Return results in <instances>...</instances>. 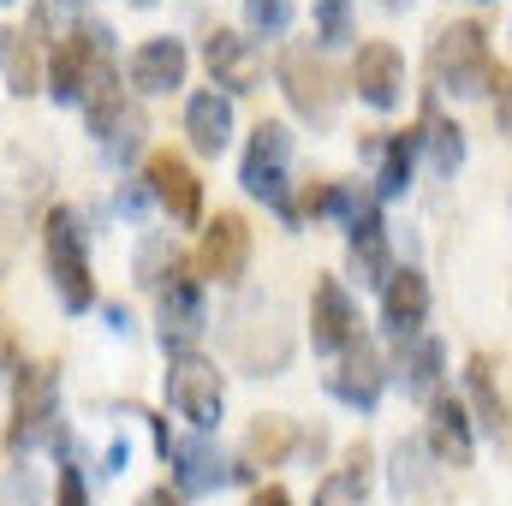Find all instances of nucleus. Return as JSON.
<instances>
[{"label":"nucleus","instance_id":"412c9836","mask_svg":"<svg viewBox=\"0 0 512 506\" xmlns=\"http://www.w3.org/2000/svg\"><path fill=\"white\" fill-rule=\"evenodd\" d=\"M161 459L173 465L179 495H209V489L227 483V465H221V453L203 441V429H197V441H191V435H173V441L161 447Z\"/></svg>","mask_w":512,"mask_h":506},{"label":"nucleus","instance_id":"2eb2a0df","mask_svg":"<svg viewBox=\"0 0 512 506\" xmlns=\"http://www.w3.org/2000/svg\"><path fill=\"white\" fill-rule=\"evenodd\" d=\"M203 66L215 72V84L227 96H251L256 84H262V48H256L251 36H239V30H215L203 42Z\"/></svg>","mask_w":512,"mask_h":506},{"label":"nucleus","instance_id":"1a4fd4ad","mask_svg":"<svg viewBox=\"0 0 512 506\" xmlns=\"http://www.w3.org/2000/svg\"><path fill=\"white\" fill-rule=\"evenodd\" d=\"M143 185H149V197H155L179 227H197V221H203V179H197L191 161H179L173 149H155V155L143 161Z\"/></svg>","mask_w":512,"mask_h":506},{"label":"nucleus","instance_id":"2f4dec72","mask_svg":"<svg viewBox=\"0 0 512 506\" xmlns=\"http://www.w3.org/2000/svg\"><path fill=\"white\" fill-rule=\"evenodd\" d=\"M489 96H495V126L512 137V72L495 60V78H489Z\"/></svg>","mask_w":512,"mask_h":506},{"label":"nucleus","instance_id":"6ab92c4d","mask_svg":"<svg viewBox=\"0 0 512 506\" xmlns=\"http://www.w3.org/2000/svg\"><path fill=\"white\" fill-rule=\"evenodd\" d=\"M102 42H108V30H72L66 42H54V66H48V90H54V102L78 108L84 78H90V66H96V48H102Z\"/></svg>","mask_w":512,"mask_h":506},{"label":"nucleus","instance_id":"58836bf2","mask_svg":"<svg viewBox=\"0 0 512 506\" xmlns=\"http://www.w3.org/2000/svg\"><path fill=\"white\" fill-rule=\"evenodd\" d=\"M387 12H405V6H411V0H382Z\"/></svg>","mask_w":512,"mask_h":506},{"label":"nucleus","instance_id":"9d476101","mask_svg":"<svg viewBox=\"0 0 512 506\" xmlns=\"http://www.w3.org/2000/svg\"><path fill=\"white\" fill-rule=\"evenodd\" d=\"M352 90L364 96V108L393 114L405 102V54L393 42H382V36H370L358 48V60H352Z\"/></svg>","mask_w":512,"mask_h":506},{"label":"nucleus","instance_id":"ea45409f","mask_svg":"<svg viewBox=\"0 0 512 506\" xmlns=\"http://www.w3.org/2000/svg\"><path fill=\"white\" fill-rule=\"evenodd\" d=\"M131 6H155V0H131Z\"/></svg>","mask_w":512,"mask_h":506},{"label":"nucleus","instance_id":"7ed1b4c3","mask_svg":"<svg viewBox=\"0 0 512 506\" xmlns=\"http://www.w3.org/2000/svg\"><path fill=\"white\" fill-rule=\"evenodd\" d=\"M280 90H286V102L304 126L328 131L340 120V72L328 66L322 42H292L280 54Z\"/></svg>","mask_w":512,"mask_h":506},{"label":"nucleus","instance_id":"4c0bfd02","mask_svg":"<svg viewBox=\"0 0 512 506\" xmlns=\"http://www.w3.org/2000/svg\"><path fill=\"white\" fill-rule=\"evenodd\" d=\"M0 364H12V340H6V328H0Z\"/></svg>","mask_w":512,"mask_h":506},{"label":"nucleus","instance_id":"c756f323","mask_svg":"<svg viewBox=\"0 0 512 506\" xmlns=\"http://www.w3.org/2000/svg\"><path fill=\"white\" fill-rule=\"evenodd\" d=\"M393 489H399L405 501L423 489V447H411V441H399V447H393Z\"/></svg>","mask_w":512,"mask_h":506},{"label":"nucleus","instance_id":"aec40b11","mask_svg":"<svg viewBox=\"0 0 512 506\" xmlns=\"http://www.w3.org/2000/svg\"><path fill=\"white\" fill-rule=\"evenodd\" d=\"M185 137L197 155H221L233 143V96L215 84V90H191L185 96Z\"/></svg>","mask_w":512,"mask_h":506},{"label":"nucleus","instance_id":"c9c22d12","mask_svg":"<svg viewBox=\"0 0 512 506\" xmlns=\"http://www.w3.org/2000/svg\"><path fill=\"white\" fill-rule=\"evenodd\" d=\"M137 506H185V495L161 483V489H149V495H143V501H137Z\"/></svg>","mask_w":512,"mask_h":506},{"label":"nucleus","instance_id":"f3484780","mask_svg":"<svg viewBox=\"0 0 512 506\" xmlns=\"http://www.w3.org/2000/svg\"><path fill=\"white\" fill-rule=\"evenodd\" d=\"M346 262H352V274L364 280V286H382L387 280V221L382 209H376V197H364V209L346 221Z\"/></svg>","mask_w":512,"mask_h":506},{"label":"nucleus","instance_id":"ddd939ff","mask_svg":"<svg viewBox=\"0 0 512 506\" xmlns=\"http://www.w3.org/2000/svg\"><path fill=\"white\" fill-rule=\"evenodd\" d=\"M197 268L209 274V280H221V286H239L245 280V268H251V227H245V215H215L209 221V233H203V251H197Z\"/></svg>","mask_w":512,"mask_h":506},{"label":"nucleus","instance_id":"423d86ee","mask_svg":"<svg viewBox=\"0 0 512 506\" xmlns=\"http://www.w3.org/2000/svg\"><path fill=\"white\" fill-rule=\"evenodd\" d=\"M42 441L66 447V435H60V376H54V364L24 370V376H18V399H12V447L24 453V447H42Z\"/></svg>","mask_w":512,"mask_h":506},{"label":"nucleus","instance_id":"39448f33","mask_svg":"<svg viewBox=\"0 0 512 506\" xmlns=\"http://www.w3.org/2000/svg\"><path fill=\"white\" fill-rule=\"evenodd\" d=\"M286 167H292V131L280 120H262L251 131V149H245V167H239V185L251 191L256 203H274L286 221H298L292 209V185H286Z\"/></svg>","mask_w":512,"mask_h":506},{"label":"nucleus","instance_id":"473e14b6","mask_svg":"<svg viewBox=\"0 0 512 506\" xmlns=\"http://www.w3.org/2000/svg\"><path fill=\"white\" fill-rule=\"evenodd\" d=\"M0 506H36V477H30V471H6Z\"/></svg>","mask_w":512,"mask_h":506},{"label":"nucleus","instance_id":"f8f14e48","mask_svg":"<svg viewBox=\"0 0 512 506\" xmlns=\"http://www.w3.org/2000/svg\"><path fill=\"white\" fill-rule=\"evenodd\" d=\"M352 334H358V304H352V292H346L334 274H316V286H310V346H316L322 358H334Z\"/></svg>","mask_w":512,"mask_h":506},{"label":"nucleus","instance_id":"a211bd4d","mask_svg":"<svg viewBox=\"0 0 512 506\" xmlns=\"http://www.w3.org/2000/svg\"><path fill=\"white\" fill-rule=\"evenodd\" d=\"M429 310H435L429 274L423 268H387V280H382V322L387 328L393 334H411V328L429 322Z\"/></svg>","mask_w":512,"mask_h":506},{"label":"nucleus","instance_id":"e433bc0d","mask_svg":"<svg viewBox=\"0 0 512 506\" xmlns=\"http://www.w3.org/2000/svg\"><path fill=\"white\" fill-rule=\"evenodd\" d=\"M126 459H131L126 441H114V447H108V471H126Z\"/></svg>","mask_w":512,"mask_h":506},{"label":"nucleus","instance_id":"393cba45","mask_svg":"<svg viewBox=\"0 0 512 506\" xmlns=\"http://www.w3.org/2000/svg\"><path fill=\"white\" fill-rule=\"evenodd\" d=\"M292 441H298V435H292V423H286V417H256L251 435H245V459H239V471H233V477L245 483V477H256V471H274V465L292 453Z\"/></svg>","mask_w":512,"mask_h":506},{"label":"nucleus","instance_id":"6e6552de","mask_svg":"<svg viewBox=\"0 0 512 506\" xmlns=\"http://www.w3.org/2000/svg\"><path fill=\"white\" fill-rule=\"evenodd\" d=\"M334 358H340V364H334V376H328V393H334L340 405H352V411H376V405H382V387H387L382 352H376L364 334H352Z\"/></svg>","mask_w":512,"mask_h":506},{"label":"nucleus","instance_id":"bb28decb","mask_svg":"<svg viewBox=\"0 0 512 506\" xmlns=\"http://www.w3.org/2000/svg\"><path fill=\"white\" fill-rule=\"evenodd\" d=\"M417 131H382V173H376V191L382 197H405L411 191V173H417Z\"/></svg>","mask_w":512,"mask_h":506},{"label":"nucleus","instance_id":"20e7f679","mask_svg":"<svg viewBox=\"0 0 512 506\" xmlns=\"http://www.w3.org/2000/svg\"><path fill=\"white\" fill-rule=\"evenodd\" d=\"M167 399H173V411L191 429L209 435L221 423V411H227V376H221V364H209L203 352H173V364H167Z\"/></svg>","mask_w":512,"mask_h":506},{"label":"nucleus","instance_id":"cd10ccee","mask_svg":"<svg viewBox=\"0 0 512 506\" xmlns=\"http://www.w3.org/2000/svg\"><path fill=\"white\" fill-rule=\"evenodd\" d=\"M36 78H42V60H36V30L6 36V84H12V96H30V90H36Z\"/></svg>","mask_w":512,"mask_h":506},{"label":"nucleus","instance_id":"0eeeda50","mask_svg":"<svg viewBox=\"0 0 512 506\" xmlns=\"http://www.w3.org/2000/svg\"><path fill=\"white\" fill-rule=\"evenodd\" d=\"M149 292L161 298V340H167V352L203 334L209 310H203V286L191 280V262H185V256H173V262H167V274H161Z\"/></svg>","mask_w":512,"mask_h":506},{"label":"nucleus","instance_id":"dca6fc26","mask_svg":"<svg viewBox=\"0 0 512 506\" xmlns=\"http://www.w3.org/2000/svg\"><path fill=\"white\" fill-rule=\"evenodd\" d=\"M393 340H399V346H393V376H399V387H405L411 399L441 393V376H447V346H441L435 334H423V328L393 334Z\"/></svg>","mask_w":512,"mask_h":506},{"label":"nucleus","instance_id":"7c9ffc66","mask_svg":"<svg viewBox=\"0 0 512 506\" xmlns=\"http://www.w3.org/2000/svg\"><path fill=\"white\" fill-rule=\"evenodd\" d=\"M245 12H251L256 36H280L286 18H292V0H245Z\"/></svg>","mask_w":512,"mask_h":506},{"label":"nucleus","instance_id":"f03ea898","mask_svg":"<svg viewBox=\"0 0 512 506\" xmlns=\"http://www.w3.org/2000/svg\"><path fill=\"white\" fill-rule=\"evenodd\" d=\"M42 262H48V280H54L60 304L72 316H84L96 304V274H90V256H84V221H78V209H66V203L48 209V221H42Z\"/></svg>","mask_w":512,"mask_h":506},{"label":"nucleus","instance_id":"9b49d317","mask_svg":"<svg viewBox=\"0 0 512 506\" xmlns=\"http://www.w3.org/2000/svg\"><path fill=\"white\" fill-rule=\"evenodd\" d=\"M429 453L447 471H471L477 459V429H471V405L459 393H429Z\"/></svg>","mask_w":512,"mask_h":506},{"label":"nucleus","instance_id":"f257e3e1","mask_svg":"<svg viewBox=\"0 0 512 506\" xmlns=\"http://www.w3.org/2000/svg\"><path fill=\"white\" fill-rule=\"evenodd\" d=\"M429 78L435 90L471 102V96H489V78H495V54H489V30L477 18H459L435 36L429 48Z\"/></svg>","mask_w":512,"mask_h":506},{"label":"nucleus","instance_id":"4be33fe9","mask_svg":"<svg viewBox=\"0 0 512 506\" xmlns=\"http://www.w3.org/2000/svg\"><path fill=\"white\" fill-rule=\"evenodd\" d=\"M465 399H471L477 429H483V435H495V441H507L512 411H507L501 381H495V358H489V352H471V358H465Z\"/></svg>","mask_w":512,"mask_h":506},{"label":"nucleus","instance_id":"4468645a","mask_svg":"<svg viewBox=\"0 0 512 506\" xmlns=\"http://www.w3.org/2000/svg\"><path fill=\"white\" fill-rule=\"evenodd\" d=\"M126 72H131V90H137V96H173V90H185L191 54H185L179 36H149V42L131 54Z\"/></svg>","mask_w":512,"mask_h":506},{"label":"nucleus","instance_id":"5701e85b","mask_svg":"<svg viewBox=\"0 0 512 506\" xmlns=\"http://www.w3.org/2000/svg\"><path fill=\"white\" fill-rule=\"evenodd\" d=\"M370 483H376V447L352 441L346 459L316 483V506H364L370 501Z\"/></svg>","mask_w":512,"mask_h":506},{"label":"nucleus","instance_id":"72a5a7b5","mask_svg":"<svg viewBox=\"0 0 512 506\" xmlns=\"http://www.w3.org/2000/svg\"><path fill=\"white\" fill-rule=\"evenodd\" d=\"M60 506H90V495H84V471H78V465L60 471Z\"/></svg>","mask_w":512,"mask_h":506},{"label":"nucleus","instance_id":"f704fd0d","mask_svg":"<svg viewBox=\"0 0 512 506\" xmlns=\"http://www.w3.org/2000/svg\"><path fill=\"white\" fill-rule=\"evenodd\" d=\"M245 506H292V495H286L280 483H268V489H256V495H251Z\"/></svg>","mask_w":512,"mask_h":506},{"label":"nucleus","instance_id":"a878e982","mask_svg":"<svg viewBox=\"0 0 512 506\" xmlns=\"http://www.w3.org/2000/svg\"><path fill=\"white\" fill-rule=\"evenodd\" d=\"M417 143H423V155H429V167L441 173V179H453L459 167H465V131L453 126L435 102L423 108V126H417Z\"/></svg>","mask_w":512,"mask_h":506},{"label":"nucleus","instance_id":"b1692460","mask_svg":"<svg viewBox=\"0 0 512 506\" xmlns=\"http://www.w3.org/2000/svg\"><path fill=\"white\" fill-rule=\"evenodd\" d=\"M84 120H90L96 137H102L108 161H131V155H137V143H143V114L126 108V90L108 96V102H96V108H84Z\"/></svg>","mask_w":512,"mask_h":506},{"label":"nucleus","instance_id":"a19ab883","mask_svg":"<svg viewBox=\"0 0 512 506\" xmlns=\"http://www.w3.org/2000/svg\"><path fill=\"white\" fill-rule=\"evenodd\" d=\"M0 6H6V0H0Z\"/></svg>","mask_w":512,"mask_h":506},{"label":"nucleus","instance_id":"c85d7f7f","mask_svg":"<svg viewBox=\"0 0 512 506\" xmlns=\"http://www.w3.org/2000/svg\"><path fill=\"white\" fill-rule=\"evenodd\" d=\"M316 42L322 48L352 42V0H316Z\"/></svg>","mask_w":512,"mask_h":506}]
</instances>
